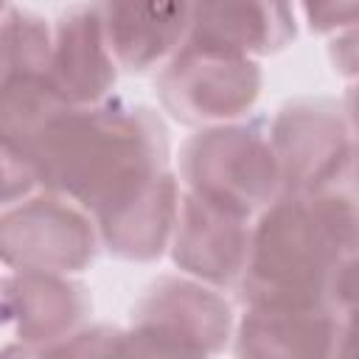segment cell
I'll return each mask as SVG.
<instances>
[{
    "label": "cell",
    "mask_w": 359,
    "mask_h": 359,
    "mask_svg": "<svg viewBox=\"0 0 359 359\" xmlns=\"http://www.w3.org/2000/svg\"><path fill=\"white\" fill-rule=\"evenodd\" d=\"M50 84L70 107H90L109 98L118 65L107 45L95 6H76L50 31Z\"/></svg>",
    "instance_id": "12"
},
{
    "label": "cell",
    "mask_w": 359,
    "mask_h": 359,
    "mask_svg": "<svg viewBox=\"0 0 359 359\" xmlns=\"http://www.w3.org/2000/svg\"><path fill=\"white\" fill-rule=\"evenodd\" d=\"M303 17L317 34H339L353 28L359 0H300Z\"/></svg>",
    "instance_id": "16"
},
{
    "label": "cell",
    "mask_w": 359,
    "mask_h": 359,
    "mask_svg": "<svg viewBox=\"0 0 359 359\" xmlns=\"http://www.w3.org/2000/svg\"><path fill=\"white\" fill-rule=\"evenodd\" d=\"M180 194L177 177L165 168L126 202L93 219L98 244L121 261H157L168 250Z\"/></svg>",
    "instance_id": "14"
},
{
    "label": "cell",
    "mask_w": 359,
    "mask_h": 359,
    "mask_svg": "<svg viewBox=\"0 0 359 359\" xmlns=\"http://www.w3.org/2000/svg\"><path fill=\"white\" fill-rule=\"evenodd\" d=\"M98 247L90 213L62 194H28L0 210V264L8 269L76 275Z\"/></svg>",
    "instance_id": "7"
},
{
    "label": "cell",
    "mask_w": 359,
    "mask_h": 359,
    "mask_svg": "<svg viewBox=\"0 0 359 359\" xmlns=\"http://www.w3.org/2000/svg\"><path fill=\"white\" fill-rule=\"evenodd\" d=\"M34 188H36V174L31 163L0 137V208L28 196Z\"/></svg>",
    "instance_id": "15"
},
{
    "label": "cell",
    "mask_w": 359,
    "mask_h": 359,
    "mask_svg": "<svg viewBox=\"0 0 359 359\" xmlns=\"http://www.w3.org/2000/svg\"><path fill=\"white\" fill-rule=\"evenodd\" d=\"M28 163L36 185L95 219L168 168V132L149 107L104 98L62 109L34 140Z\"/></svg>",
    "instance_id": "2"
},
{
    "label": "cell",
    "mask_w": 359,
    "mask_h": 359,
    "mask_svg": "<svg viewBox=\"0 0 359 359\" xmlns=\"http://www.w3.org/2000/svg\"><path fill=\"white\" fill-rule=\"evenodd\" d=\"M356 194L280 191L255 219L244 272L236 283L244 306L356 309Z\"/></svg>",
    "instance_id": "1"
},
{
    "label": "cell",
    "mask_w": 359,
    "mask_h": 359,
    "mask_svg": "<svg viewBox=\"0 0 359 359\" xmlns=\"http://www.w3.org/2000/svg\"><path fill=\"white\" fill-rule=\"evenodd\" d=\"M351 320V311L331 306H244L233 325V351L261 359L345 356Z\"/></svg>",
    "instance_id": "10"
},
{
    "label": "cell",
    "mask_w": 359,
    "mask_h": 359,
    "mask_svg": "<svg viewBox=\"0 0 359 359\" xmlns=\"http://www.w3.org/2000/svg\"><path fill=\"white\" fill-rule=\"evenodd\" d=\"M84 283L59 272H11L0 280V328L11 331L22 353H50L90 317Z\"/></svg>",
    "instance_id": "9"
},
{
    "label": "cell",
    "mask_w": 359,
    "mask_h": 359,
    "mask_svg": "<svg viewBox=\"0 0 359 359\" xmlns=\"http://www.w3.org/2000/svg\"><path fill=\"white\" fill-rule=\"evenodd\" d=\"M250 230V216L194 191H182L168 252L182 275L216 289H227L236 286L244 272Z\"/></svg>",
    "instance_id": "8"
},
{
    "label": "cell",
    "mask_w": 359,
    "mask_h": 359,
    "mask_svg": "<svg viewBox=\"0 0 359 359\" xmlns=\"http://www.w3.org/2000/svg\"><path fill=\"white\" fill-rule=\"evenodd\" d=\"M185 191L255 219L278 194L280 171L266 129L250 121L202 126L180 151Z\"/></svg>",
    "instance_id": "3"
},
{
    "label": "cell",
    "mask_w": 359,
    "mask_h": 359,
    "mask_svg": "<svg viewBox=\"0 0 359 359\" xmlns=\"http://www.w3.org/2000/svg\"><path fill=\"white\" fill-rule=\"evenodd\" d=\"M191 39L222 45L252 59L294 42V0H191Z\"/></svg>",
    "instance_id": "13"
},
{
    "label": "cell",
    "mask_w": 359,
    "mask_h": 359,
    "mask_svg": "<svg viewBox=\"0 0 359 359\" xmlns=\"http://www.w3.org/2000/svg\"><path fill=\"white\" fill-rule=\"evenodd\" d=\"M6 3H8V0H0V17L6 14Z\"/></svg>",
    "instance_id": "17"
},
{
    "label": "cell",
    "mask_w": 359,
    "mask_h": 359,
    "mask_svg": "<svg viewBox=\"0 0 359 359\" xmlns=\"http://www.w3.org/2000/svg\"><path fill=\"white\" fill-rule=\"evenodd\" d=\"M160 67L157 98L163 109L199 129L244 118L264 84L258 59L191 36Z\"/></svg>",
    "instance_id": "5"
},
{
    "label": "cell",
    "mask_w": 359,
    "mask_h": 359,
    "mask_svg": "<svg viewBox=\"0 0 359 359\" xmlns=\"http://www.w3.org/2000/svg\"><path fill=\"white\" fill-rule=\"evenodd\" d=\"M280 191H325L353 185V121L334 98H297L278 109L266 129Z\"/></svg>",
    "instance_id": "6"
},
{
    "label": "cell",
    "mask_w": 359,
    "mask_h": 359,
    "mask_svg": "<svg viewBox=\"0 0 359 359\" xmlns=\"http://www.w3.org/2000/svg\"><path fill=\"white\" fill-rule=\"evenodd\" d=\"M233 309L216 286L165 275L135 303L129 328L121 331V353L208 356L233 339Z\"/></svg>",
    "instance_id": "4"
},
{
    "label": "cell",
    "mask_w": 359,
    "mask_h": 359,
    "mask_svg": "<svg viewBox=\"0 0 359 359\" xmlns=\"http://www.w3.org/2000/svg\"><path fill=\"white\" fill-rule=\"evenodd\" d=\"M101 28L121 70L160 67L188 36L191 0H101Z\"/></svg>",
    "instance_id": "11"
}]
</instances>
